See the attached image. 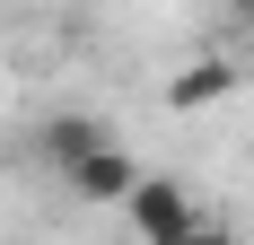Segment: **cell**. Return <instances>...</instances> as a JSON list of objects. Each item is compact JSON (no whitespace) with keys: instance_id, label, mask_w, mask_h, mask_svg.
<instances>
[{"instance_id":"6da1fadb","label":"cell","mask_w":254,"mask_h":245,"mask_svg":"<svg viewBox=\"0 0 254 245\" xmlns=\"http://www.w3.org/2000/svg\"><path fill=\"white\" fill-rule=\"evenodd\" d=\"M123 219L140 245H184L193 228H202V210H193V193H184L176 175H140V193L123 201Z\"/></svg>"},{"instance_id":"7a4b0ae2","label":"cell","mask_w":254,"mask_h":245,"mask_svg":"<svg viewBox=\"0 0 254 245\" xmlns=\"http://www.w3.org/2000/svg\"><path fill=\"white\" fill-rule=\"evenodd\" d=\"M62 184H70L79 201H97V210H123V201L140 193V167H131V149H123V140H105L97 158H79Z\"/></svg>"},{"instance_id":"3957f363","label":"cell","mask_w":254,"mask_h":245,"mask_svg":"<svg viewBox=\"0 0 254 245\" xmlns=\"http://www.w3.org/2000/svg\"><path fill=\"white\" fill-rule=\"evenodd\" d=\"M105 140H114V131H105L97 114H53V122H35V158H44V167H62V175H70L79 158H97Z\"/></svg>"},{"instance_id":"277c9868","label":"cell","mask_w":254,"mask_h":245,"mask_svg":"<svg viewBox=\"0 0 254 245\" xmlns=\"http://www.w3.org/2000/svg\"><path fill=\"white\" fill-rule=\"evenodd\" d=\"M228 88H237V70H228V61H193L184 79H167V105H176V114H193V105L228 97Z\"/></svg>"},{"instance_id":"5b68a950","label":"cell","mask_w":254,"mask_h":245,"mask_svg":"<svg viewBox=\"0 0 254 245\" xmlns=\"http://www.w3.org/2000/svg\"><path fill=\"white\" fill-rule=\"evenodd\" d=\"M184 245H237V228H219V219H202V228H193Z\"/></svg>"}]
</instances>
